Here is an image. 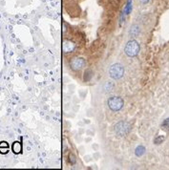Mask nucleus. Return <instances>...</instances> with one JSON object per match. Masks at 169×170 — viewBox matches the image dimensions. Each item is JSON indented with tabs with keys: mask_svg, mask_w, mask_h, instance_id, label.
I'll list each match as a JSON object with an SVG mask.
<instances>
[{
	"mask_svg": "<svg viewBox=\"0 0 169 170\" xmlns=\"http://www.w3.org/2000/svg\"><path fill=\"white\" fill-rule=\"evenodd\" d=\"M124 52L127 56L129 57H135L138 56L140 52V44L136 40H130L126 43L124 47Z\"/></svg>",
	"mask_w": 169,
	"mask_h": 170,
	"instance_id": "1",
	"label": "nucleus"
},
{
	"mask_svg": "<svg viewBox=\"0 0 169 170\" xmlns=\"http://www.w3.org/2000/svg\"><path fill=\"white\" fill-rule=\"evenodd\" d=\"M107 104H108V107L110 108V110L113 112H118L119 110L122 109L123 107V100H122L120 97H111L108 99V101H107Z\"/></svg>",
	"mask_w": 169,
	"mask_h": 170,
	"instance_id": "2",
	"label": "nucleus"
},
{
	"mask_svg": "<svg viewBox=\"0 0 169 170\" xmlns=\"http://www.w3.org/2000/svg\"><path fill=\"white\" fill-rule=\"evenodd\" d=\"M114 130H115V133L118 137H124L130 132L131 126H130V124L127 121L122 120V121H119V122L117 123V124L115 125Z\"/></svg>",
	"mask_w": 169,
	"mask_h": 170,
	"instance_id": "3",
	"label": "nucleus"
},
{
	"mask_svg": "<svg viewBox=\"0 0 169 170\" xmlns=\"http://www.w3.org/2000/svg\"><path fill=\"white\" fill-rule=\"evenodd\" d=\"M109 75L113 80H119L124 75V68L119 63H115L109 68Z\"/></svg>",
	"mask_w": 169,
	"mask_h": 170,
	"instance_id": "4",
	"label": "nucleus"
},
{
	"mask_svg": "<svg viewBox=\"0 0 169 170\" xmlns=\"http://www.w3.org/2000/svg\"><path fill=\"white\" fill-rule=\"evenodd\" d=\"M85 59L82 58V57H75V58H73L70 62V67L72 70L74 71H80L81 70L83 67H85Z\"/></svg>",
	"mask_w": 169,
	"mask_h": 170,
	"instance_id": "5",
	"label": "nucleus"
},
{
	"mask_svg": "<svg viewBox=\"0 0 169 170\" xmlns=\"http://www.w3.org/2000/svg\"><path fill=\"white\" fill-rule=\"evenodd\" d=\"M140 32H141L140 27L138 26V25H136V24L132 25V26L130 27V29H129V35H130L131 36H137L138 35L140 34Z\"/></svg>",
	"mask_w": 169,
	"mask_h": 170,
	"instance_id": "6",
	"label": "nucleus"
},
{
	"mask_svg": "<svg viewBox=\"0 0 169 170\" xmlns=\"http://www.w3.org/2000/svg\"><path fill=\"white\" fill-rule=\"evenodd\" d=\"M75 48V44H73L70 41H65L63 44V51L65 53H71Z\"/></svg>",
	"mask_w": 169,
	"mask_h": 170,
	"instance_id": "7",
	"label": "nucleus"
},
{
	"mask_svg": "<svg viewBox=\"0 0 169 170\" xmlns=\"http://www.w3.org/2000/svg\"><path fill=\"white\" fill-rule=\"evenodd\" d=\"M132 9H133V0H127V2H126V5H125V8L123 10L124 13L126 15L130 14L131 12H132Z\"/></svg>",
	"mask_w": 169,
	"mask_h": 170,
	"instance_id": "8",
	"label": "nucleus"
},
{
	"mask_svg": "<svg viewBox=\"0 0 169 170\" xmlns=\"http://www.w3.org/2000/svg\"><path fill=\"white\" fill-rule=\"evenodd\" d=\"M12 151H13V153H15V154H19L21 151H22V145H21V143H18V142H15V143H13V144H12Z\"/></svg>",
	"mask_w": 169,
	"mask_h": 170,
	"instance_id": "9",
	"label": "nucleus"
},
{
	"mask_svg": "<svg viewBox=\"0 0 169 170\" xmlns=\"http://www.w3.org/2000/svg\"><path fill=\"white\" fill-rule=\"evenodd\" d=\"M144 153H145V147L142 146V145L138 146L136 148V150H135V154H136V156H138V157H142Z\"/></svg>",
	"mask_w": 169,
	"mask_h": 170,
	"instance_id": "10",
	"label": "nucleus"
},
{
	"mask_svg": "<svg viewBox=\"0 0 169 170\" xmlns=\"http://www.w3.org/2000/svg\"><path fill=\"white\" fill-rule=\"evenodd\" d=\"M113 88H114V83H112V82H110V81L105 82V84L103 85V90H104L105 93H109V92H111V91L113 90Z\"/></svg>",
	"mask_w": 169,
	"mask_h": 170,
	"instance_id": "11",
	"label": "nucleus"
},
{
	"mask_svg": "<svg viewBox=\"0 0 169 170\" xmlns=\"http://www.w3.org/2000/svg\"><path fill=\"white\" fill-rule=\"evenodd\" d=\"M162 128L163 130H169V119H166L162 123Z\"/></svg>",
	"mask_w": 169,
	"mask_h": 170,
	"instance_id": "12",
	"label": "nucleus"
},
{
	"mask_svg": "<svg viewBox=\"0 0 169 170\" xmlns=\"http://www.w3.org/2000/svg\"><path fill=\"white\" fill-rule=\"evenodd\" d=\"M91 78H92V72L90 70H87L85 72V75H84V80L85 81H88V80H91Z\"/></svg>",
	"mask_w": 169,
	"mask_h": 170,
	"instance_id": "13",
	"label": "nucleus"
},
{
	"mask_svg": "<svg viewBox=\"0 0 169 170\" xmlns=\"http://www.w3.org/2000/svg\"><path fill=\"white\" fill-rule=\"evenodd\" d=\"M164 141V137L163 136H159V137H157L155 140H154V143H156V144H160V143H162V142Z\"/></svg>",
	"mask_w": 169,
	"mask_h": 170,
	"instance_id": "14",
	"label": "nucleus"
},
{
	"mask_svg": "<svg viewBox=\"0 0 169 170\" xmlns=\"http://www.w3.org/2000/svg\"><path fill=\"white\" fill-rule=\"evenodd\" d=\"M125 13H124V12L122 11L121 12V13H120V17H119V25L120 26H122V24H123V22H124V20H125Z\"/></svg>",
	"mask_w": 169,
	"mask_h": 170,
	"instance_id": "15",
	"label": "nucleus"
},
{
	"mask_svg": "<svg viewBox=\"0 0 169 170\" xmlns=\"http://www.w3.org/2000/svg\"><path fill=\"white\" fill-rule=\"evenodd\" d=\"M68 161H69V163H70L72 165H74V164L75 163V155H73V154H70Z\"/></svg>",
	"mask_w": 169,
	"mask_h": 170,
	"instance_id": "16",
	"label": "nucleus"
},
{
	"mask_svg": "<svg viewBox=\"0 0 169 170\" xmlns=\"http://www.w3.org/2000/svg\"><path fill=\"white\" fill-rule=\"evenodd\" d=\"M8 151H9V147H0V153L6 154L8 153Z\"/></svg>",
	"mask_w": 169,
	"mask_h": 170,
	"instance_id": "17",
	"label": "nucleus"
},
{
	"mask_svg": "<svg viewBox=\"0 0 169 170\" xmlns=\"http://www.w3.org/2000/svg\"><path fill=\"white\" fill-rule=\"evenodd\" d=\"M140 1L142 2V3H143V4H146V3H148L150 0H140Z\"/></svg>",
	"mask_w": 169,
	"mask_h": 170,
	"instance_id": "18",
	"label": "nucleus"
}]
</instances>
